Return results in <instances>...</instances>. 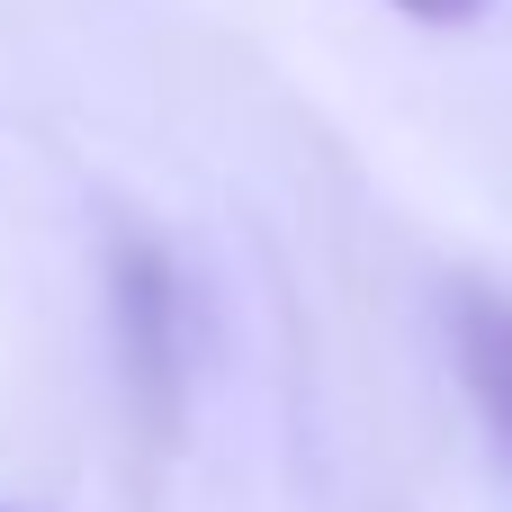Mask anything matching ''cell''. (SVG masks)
Masks as SVG:
<instances>
[{
    "mask_svg": "<svg viewBox=\"0 0 512 512\" xmlns=\"http://www.w3.org/2000/svg\"><path fill=\"white\" fill-rule=\"evenodd\" d=\"M117 342L126 369L144 387V405H171V369H180V297H171V261L153 243H117Z\"/></svg>",
    "mask_w": 512,
    "mask_h": 512,
    "instance_id": "cell-1",
    "label": "cell"
},
{
    "mask_svg": "<svg viewBox=\"0 0 512 512\" xmlns=\"http://www.w3.org/2000/svg\"><path fill=\"white\" fill-rule=\"evenodd\" d=\"M450 342H459V378H468V396H477V414H486V432L512 468V297L459 288L450 297Z\"/></svg>",
    "mask_w": 512,
    "mask_h": 512,
    "instance_id": "cell-2",
    "label": "cell"
},
{
    "mask_svg": "<svg viewBox=\"0 0 512 512\" xmlns=\"http://www.w3.org/2000/svg\"><path fill=\"white\" fill-rule=\"evenodd\" d=\"M396 18H423V27H468V18H486L495 0H387Z\"/></svg>",
    "mask_w": 512,
    "mask_h": 512,
    "instance_id": "cell-3",
    "label": "cell"
},
{
    "mask_svg": "<svg viewBox=\"0 0 512 512\" xmlns=\"http://www.w3.org/2000/svg\"><path fill=\"white\" fill-rule=\"evenodd\" d=\"M0 512H9V504H0Z\"/></svg>",
    "mask_w": 512,
    "mask_h": 512,
    "instance_id": "cell-4",
    "label": "cell"
}]
</instances>
